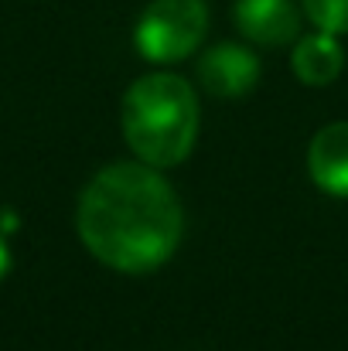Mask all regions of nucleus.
Masks as SVG:
<instances>
[{"label":"nucleus","mask_w":348,"mask_h":351,"mask_svg":"<svg viewBox=\"0 0 348 351\" xmlns=\"http://www.w3.org/2000/svg\"><path fill=\"white\" fill-rule=\"evenodd\" d=\"M290 65L304 86H328L345 69V48L338 45V38L332 31H318V34H308L294 45Z\"/></svg>","instance_id":"7"},{"label":"nucleus","mask_w":348,"mask_h":351,"mask_svg":"<svg viewBox=\"0 0 348 351\" xmlns=\"http://www.w3.org/2000/svg\"><path fill=\"white\" fill-rule=\"evenodd\" d=\"M123 140L150 167L181 164L198 136V96L174 72H150L123 96Z\"/></svg>","instance_id":"2"},{"label":"nucleus","mask_w":348,"mask_h":351,"mask_svg":"<svg viewBox=\"0 0 348 351\" xmlns=\"http://www.w3.org/2000/svg\"><path fill=\"white\" fill-rule=\"evenodd\" d=\"M308 171L321 191L348 198V123H328L311 136Z\"/></svg>","instance_id":"6"},{"label":"nucleus","mask_w":348,"mask_h":351,"mask_svg":"<svg viewBox=\"0 0 348 351\" xmlns=\"http://www.w3.org/2000/svg\"><path fill=\"white\" fill-rule=\"evenodd\" d=\"M10 269V249H7V242L0 239V276Z\"/></svg>","instance_id":"9"},{"label":"nucleus","mask_w":348,"mask_h":351,"mask_svg":"<svg viewBox=\"0 0 348 351\" xmlns=\"http://www.w3.org/2000/svg\"><path fill=\"white\" fill-rule=\"evenodd\" d=\"M232 21L249 41L266 48L290 45L301 34V14L294 0H235Z\"/></svg>","instance_id":"5"},{"label":"nucleus","mask_w":348,"mask_h":351,"mask_svg":"<svg viewBox=\"0 0 348 351\" xmlns=\"http://www.w3.org/2000/svg\"><path fill=\"white\" fill-rule=\"evenodd\" d=\"M304 14L318 24V31L348 34V0H301Z\"/></svg>","instance_id":"8"},{"label":"nucleus","mask_w":348,"mask_h":351,"mask_svg":"<svg viewBox=\"0 0 348 351\" xmlns=\"http://www.w3.org/2000/svg\"><path fill=\"white\" fill-rule=\"evenodd\" d=\"M209 31L205 0H150L137 21L133 41L147 62L171 65L188 58Z\"/></svg>","instance_id":"3"},{"label":"nucleus","mask_w":348,"mask_h":351,"mask_svg":"<svg viewBox=\"0 0 348 351\" xmlns=\"http://www.w3.org/2000/svg\"><path fill=\"white\" fill-rule=\"evenodd\" d=\"M76 226L103 266L140 276L174 256L185 235V212L161 167L126 160L103 167L86 184Z\"/></svg>","instance_id":"1"},{"label":"nucleus","mask_w":348,"mask_h":351,"mask_svg":"<svg viewBox=\"0 0 348 351\" xmlns=\"http://www.w3.org/2000/svg\"><path fill=\"white\" fill-rule=\"evenodd\" d=\"M198 79H202V86L212 96H219V99H239V96H246L256 86V79H259V58L249 48L235 45V41H222V45H216V48H209L202 55Z\"/></svg>","instance_id":"4"}]
</instances>
